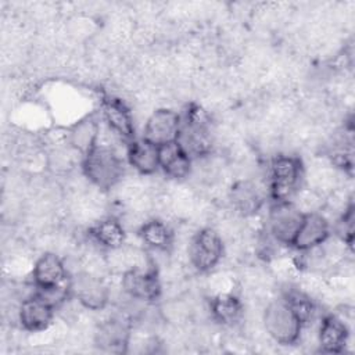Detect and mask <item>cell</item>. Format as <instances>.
Wrapping results in <instances>:
<instances>
[{
    "mask_svg": "<svg viewBox=\"0 0 355 355\" xmlns=\"http://www.w3.org/2000/svg\"><path fill=\"white\" fill-rule=\"evenodd\" d=\"M139 236L150 250L168 251L173 241V233L169 226L159 219H150L139 229Z\"/></svg>",
    "mask_w": 355,
    "mask_h": 355,
    "instance_id": "22",
    "label": "cell"
},
{
    "mask_svg": "<svg viewBox=\"0 0 355 355\" xmlns=\"http://www.w3.org/2000/svg\"><path fill=\"white\" fill-rule=\"evenodd\" d=\"M128 162L141 175H151L159 168V147L146 139H133L128 143Z\"/></svg>",
    "mask_w": 355,
    "mask_h": 355,
    "instance_id": "17",
    "label": "cell"
},
{
    "mask_svg": "<svg viewBox=\"0 0 355 355\" xmlns=\"http://www.w3.org/2000/svg\"><path fill=\"white\" fill-rule=\"evenodd\" d=\"M349 337V330L343 319L336 315H326L319 326L318 344L323 352H343Z\"/></svg>",
    "mask_w": 355,
    "mask_h": 355,
    "instance_id": "15",
    "label": "cell"
},
{
    "mask_svg": "<svg viewBox=\"0 0 355 355\" xmlns=\"http://www.w3.org/2000/svg\"><path fill=\"white\" fill-rule=\"evenodd\" d=\"M55 308L42 300L39 295L24 300L18 308V320L28 331H42L50 326Z\"/></svg>",
    "mask_w": 355,
    "mask_h": 355,
    "instance_id": "13",
    "label": "cell"
},
{
    "mask_svg": "<svg viewBox=\"0 0 355 355\" xmlns=\"http://www.w3.org/2000/svg\"><path fill=\"white\" fill-rule=\"evenodd\" d=\"M211 316L223 326H233L241 320L244 308L239 297L230 293H219L211 298Z\"/></svg>",
    "mask_w": 355,
    "mask_h": 355,
    "instance_id": "21",
    "label": "cell"
},
{
    "mask_svg": "<svg viewBox=\"0 0 355 355\" xmlns=\"http://www.w3.org/2000/svg\"><path fill=\"white\" fill-rule=\"evenodd\" d=\"M122 288L136 301L151 302L159 298L162 287L154 268H133L122 275Z\"/></svg>",
    "mask_w": 355,
    "mask_h": 355,
    "instance_id": "7",
    "label": "cell"
},
{
    "mask_svg": "<svg viewBox=\"0 0 355 355\" xmlns=\"http://www.w3.org/2000/svg\"><path fill=\"white\" fill-rule=\"evenodd\" d=\"M304 166L295 155H277L269 165V196L273 202L291 201L301 189Z\"/></svg>",
    "mask_w": 355,
    "mask_h": 355,
    "instance_id": "2",
    "label": "cell"
},
{
    "mask_svg": "<svg viewBox=\"0 0 355 355\" xmlns=\"http://www.w3.org/2000/svg\"><path fill=\"white\" fill-rule=\"evenodd\" d=\"M71 294L79 301L82 306L90 311H100L105 308L110 301V290L107 284L96 275L82 272L69 279Z\"/></svg>",
    "mask_w": 355,
    "mask_h": 355,
    "instance_id": "8",
    "label": "cell"
},
{
    "mask_svg": "<svg viewBox=\"0 0 355 355\" xmlns=\"http://www.w3.org/2000/svg\"><path fill=\"white\" fill-rule=\"evenodd\" d=\"M32 277L36 288H49L69 283L67 268L62 259L54 252H44L36 259Z\"/></svg>",
    "mask_w": 355,
    "mask_h": 355,
    "instance_id": "12",
    "label": "cell"
},
{
    "mask_svg": "<svg viewBox=\"0 0 355 355\" xmlns=\"http://www.w3.org/2000/svg\"><path fill=\"white\" fill-rule=\"evenodd\" d=\"M330 236V223L320 212L304 214L302 222L293 240V247L298 251H309L324 241Z\"/></svg>",
    "mask_w": 355,
    "mask_h": 355,
    "instance_id": "11",
    "label": "cell"
},
{
    "mask_svg": "<svg viewBox=\"0 0 355 355\" xmlns=\"http://www.w3.org/2000/svg\"><path fill=\"white\" fill-rule=\"evenodd\" d=\"M98 132V121L93 115L85 116L71 126L68 132V144L83 158L97 146Z\"/></svg>",
    "mask_w": 355,
    "mask_h": 355,
    "instance_id": "19",
    "label": "cell"
},
{
    "mask_svg": "<svg viewBox=\"0 0 355 355\" xmlns=\"http://www.w3.org/2000/svg\"><path fill=\"white\" fill-rule=\"evenodd\" d=\"M229 198L236 212L241 214L243 216H251L257 214L263 204L262 191L251 180L236 182L230 189Z\"/></svg>",
    "mask_w": 355,
    "mask_h": 355,
    "instance_id": "18",
    "label": "cell"
},
{
    "mask_svg": "<svg viewBox=\"0 0 355 355\" xmlns=\"http://www.w3.org/2000/svg\"><path fill=\"white\" fill-rule=\"evenodd\" d=\"M304 214L291 202H275L269 211L266 233L279 244L291 245Z\"/></svg>",
    "mask_w": 355,
    "mask_h": 355,
    "instance_id": "6",
    "label": "cell"
},
{
    "mask_svg": "<svg viewBox=\"0 0 355 355\" xmlns=\"http://www.w3.org/2000/svg\"><path fill=\"white\" fill-rule=\"evenodd\" d=\"M82 171L97 189L108 190L122 179L123 162L114 148L97 144L82 158Z\"/></svg>",
    "mask_w": 355,
    "mask_h": 355,
    "instance_id": "1",
    "label": "cell"
},
{
    "mask_svg": "<svg viewBox=\"0 0 355 355\" xmlns=\"http://www.w3.org/2000/svg\"><path fill=\"white\" fill-rule=\"evenodd\" d=\"M92 239L103 248L112 251L125 245L126 233L123 225L115 218H104L97 220L89 230Z\"/></svg>",
    "mask_w": 355,
    "mask_h": 355,
    "instance_id": "20",
    "label": "cell"
},
{
    "mask_svg": "<svg viewBox=\"0 0 355 355\" xmlns=\"http://www.w3.org/2000/svg\"><path fill=\"white\" fill-rule=\"evenodd\" d=\"M101 114L110 129L126 140L128 143L135 139L133 118L128 107L118 98L104 97L101 100Z\"/></svg>",
    "mask_w": 355,
    "mask_h": 355,
    "instance_id": "14",
    "label": "cell"
},
{
    "mask_svg": "<svg viewBox=\"0 0 355 355\" xmlns=\"http://www.w3.org/2000/svg\"><path fill=\"white\" fill-rule=\"evenodd\" d=\"M262 322L269 337L282 345H293L300 340L304 324L283 300L270 301L262 315Z\"/></svg>",
    "mask_w": 355,
    "mask_h": 355,
    "instance_id": "3",
    "label": "cell"
},
{
    "mask_svg": "<svg viewBox=\"0 0 355 355\" xmlns=\"http://www.w3.org/2000/svg\"><path fill=\"white\" fill-rule=\"evenodd\" d=\"M223 241L218 232L211 227L198 230L189 244V259L197 272L207 273L216 268L223 257Z\"/></svg>",
    "mask_w": 355,
    "mask_h": 355,
    "instance_id": "5",
    "label": "cell"
},
{
    "mask_svg": "<svg viewBox=\"0 0 355 355\" xmlns=\"http://www.w3.org/2000/svg\"><path fill=\"white\" fill-rule=\"evenodd\" d=\"M191 159L178 140L159 147V168L171 179L187 178L191 171Z\"/></svg>",
    "mask_w": 355,
    "mask_h": 355,
    "instance_id": "16",
    "label": "cell"
},
{
    "mask_svg": "<svg viewBox=\"0 0 355 355\" xmlns=\"http://www.w3.org/2000/svg\"><path fill=\"white\" fill-rule=\"evenodd\" d=\"M182 116L169 108H159L154 111L146 121L143 129V139L161 147L173 143L179 137Z\"/></svg>",
    "mask_w": 355,
    "mask_h": 355,
    "instance_id": "9",
    "label": "cell"
},
{
    "mask_svg": "<svg viewBox=\"0 0 355 355\" xmlns=\"http://www.w3.org/2000/svg\"><path fill=\"white\" fill-rule=\"evenodd\" d=\"M132 329L122 318L103 320L94 331V344L104 352L123 354L130 344Z\"/></svg>",
    "mask_w": 355,
    "mask_h": 355,
    "instance_id": "10",
    "label": "cell"
},
{
    "mask_svg": "<svg viewBox=\"0 0 355 355\" xmlns=\"http://www.w3.org/2000/svg\"><path fill=\"white\" fill-rule=\"evenodd\" d=\"M282 298L288 304V306L294 311L304 326L311 322L315 312V305L309 295L297 288H290Z\"/></svg>",
    "mask_w": 355,
    "mask_h": 355,
    "instance_id": "23",
    "label": "cell"
},
{
    "mask_svg": "<svg viewBox=\"0 0 355 355\" xmlns=\"http://www.w3.org/2000/svg\"><path fill=\"white\" fill-rule=\"evenodd\" d=\"M179 144L193 157H204L211 153L212 137L205 112L200 107H191L186 116L182 118Z\"/></svg>",
    "mask_w": 355,
    "mask_h": 355,
    "instance_id": "4",
    "label": "cell"
}]
</instances>
